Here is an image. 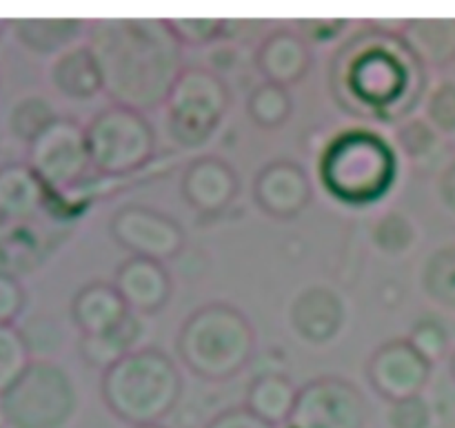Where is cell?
Instances as JSON below:
<instances>
[{"label":"cell","instance_id":"obj_1","mask_svg":"<svg viewBox=\"0 0 455 428\" xmlns=\"http://www.w3.org/2000/svg\"><path fill=\"white\" fill-rule=\"evenodd\" d=\"M102 91L118 107L147 114L167 102L182 74V44L167 18H100L87 29Z\"/></svg>","mask_w":455,"mask_h":428},{"label":"cell","instance_id":"obj_2","mask_svg":"<svg viewBox=\"0 0 455 428\" xmlns=\"http://www.w3.org/2000/svg\"><path fill=\"white\" fill-rule=\"evenodd\" d=\"M100 395L107 408L132 428L160 424L182 395L180 369L164 351L136 349L102 373Z\"/></svg>","mask_w":455,"mask_h":428},{"label":"cell","instance_id":"obj_3","mask_svg":"<svg viewBox=\"0 0 455 428\" xmlns=\"http://www.w3.org/2000/svg\"><path fill=\"white\" fill-rule=\"evenodd\" d=\"M176 351L180 362L200 380L225 382L249 367L256 351V331L234 305L209 302L182 322Z\"/></svg>","mask_w":455,"mask_h":428},{"label":"cell","instance_id":"obj_4","mask_svg":"<svg viewBox=\"0 0 455 428\" xmlns=\"http://www.w3.org/2000/svg\"><path fill=\"white\" fill-rule=\"evenodd\" d=\"M398 158L389 142L367 129L333 138L320 158V180L342 204L369 207L394 189Z\"/></svg>","mask_w":455,"mask_h":428},{"label":"cell","instance_id":"obj_5","mask_svg":"<svg viewBox=\"0 0 455 428\" xmlns=\"http://www.w3.org/2000/svg\"><path fill=\"white\" fill-rule=\"evenodd\" d=\"M342 74L347 93L363 105L369 115L389 118L395 111L400 114L411 109L407 98H411V102L418 100L416 80L422 78L420 62L403 38L391 36L358 47Z\"/></svg>","mask_w":455,"mask_h":428},{"label":"cell","instance_id":"obj_6","mask_svg":"<svg viewBox=\"0 0 455 428\" xmlns=\"http://www.w3.org/2000/svg\"><path fill=\"white\" fill-rule=\"evenodd\" d=\"M229 107L225 78L204 67H185L164 102L169 136L185 149H198L212 140Z\"/></svg>","mask_w":455,"mask_h":428},{"label":"cell","instance_id":"obj_7","mask_svg":"<svg viewBox=\"0 0 455 428\" xmlns=\"http://www.w3.org/2000/svg\"><path fill=\"white\" fill-rule=\"evenodd\" d=\"M78 407L69 373L49 360H36L0 398L12 428H65Z\"/></svg>","mask_w":455,"mask_h":428},{"label":"cell","instance_id":"obj_8","mask_svg":"<svg viewBox=\"0 0 455 428\" xmlns=\"http://www.w3.org/2000/svg\"><path fill=\"white\" fill-rule=\"evenodd\" d=\"M93 171L107 178L129 176L156 155V131L145 114L111 105L84 127Z\"/></svg>","mask_w":455,"mask_h":428},{"label":"cell","instance_id":"obj_9","mask_svg":"<svg viewBox=\"0 0 455 428\" xmlns=\"http://www.w3.org/2000/svg\"><path fill=\"white\" fill-rule=\"evenodd\" d=\"M29 167L49 194L67 195L84 185L92 171L87 131L71 118H56L29 142Z\"/></svg>","mask_w":455,"mask_h":428},{"label":"cell","instance_id":"obj_10","mask_svg":"<svg viewBox=\"0 0 455 428\" xmlns=\"http://www.w3.org/2000/svg\"><path fill=\"white\" fill-rule=\"evenodd\" d=\"M367 417V400L354 382L324 376L298 391L287 428H364Z\"/></svg>","mask_w":455,"mask_h":428},{"label":"cell","instance_id":"obj_11","mask_svg":"<svg viewBox=\"0 0 455 428\" xmlns=\"http://www.w3.org/2000/svg\"><path fill=\"white\" fill-rule=\"evenodd\" d=\"M109 231L124 251L163 265L180 256L187 244V234L176 218L142 204L120 207L111 216Z\"/></svg>","mask_w":455,"mask_h":428},{"label":"cell","instance_id":"obj_12","mask_svg":"<svg viewBox=\"0 0 455 428\" xmlns=\"http://www.w3.org/2000/svg\"><path fill=\"white\" fill-rule=\"evenodd\" d=\"M434 364L422 358L407 337L378 346L367 362V380L385 402L418 398L431 380Z\"/></svg>","mask_w":455,"mask_h":428},{"label":"cell","instance_id":"obj_13","mask_svg":"<svg viewBox=\"0 0 455 428\" xmlns=\"http://www.w3.org/2000/svg\"><path fill=\"white\" fill-rule=\"evenodd\" d=\"M314 185L305 169L293 160H274L258 171L253 200L274 220H293L309 207Z\"/></svg>","mask_w":455,"mask_h":428},{"label":"cell","instance_id":"obj_14","mask_svg":"<svg viewBox=\"0 0 455 428\" xmlns=\"http://www.w3.org/2000/svg\"><path fill=\"white\" fill-rule=\"evenodd\" d=\"M180 191L185 202L200 216H218L234 204L240 191V178L227 160L200 155L187 164Z\"/></svg>","mask_w":455,"mask_h":428},{"label":"cell","instance_id":"obj_15","mask_svg":"<svg viewBox=\"0 0 455 428\" xmlns=\"http://www.w3.org/2000/svg\"><path fill=\"white\" fill-rule=\"evenodd\" d=\"M114 287L136 315H156L167 306L173 293V280L163 262L129 256L116 269Z\"/></svg>","mask_w":455,"mask_h":428},{"label":"cell","instance_id":"obj_16","mask_svg":"<svg viewBox=\"0 0 455 428\" xmlns=\"http://www.w3.org/2000/svg\"><path fill=\"white\" fill-rule=\"evenodd\" d=\"M347 309L340 293L329 287H309L291 305V327L309 345H327L345 327Z\"/></svg>","mask_w":455,"mask_h":428},{"label":"cell","instance_id":"obj_17","mask_svg":"<svg viewBox=\"0 0 455 428\" xmlns=\"http://www.w3.org/2000/svg\"><path fill=\"white\" fill-rule=\"evenodd\" d=\"M258 71L265 75V83L293 87L309 74L311 49L300 34L278 29L267 36L256 52Z\"/></svg>","mask_w":455,"mask_h":428},{"label":"cell","instance_id":"obj_18","mask_svg":"<svg viewBox=\"0 0 455 428\" xmlns=\"http://www.w3.org/2000/svg\"><path fill=\"white\" fill-rule=\"evenodd\" d=\"M132 313L114 282H89L71 302V320L80 336H100Z\"/></svg>","mask_w":455,"mask_h":428},{"label":"cell","instance_id":"obj_19","mask_svg":"<svg viewBox=\"0 0 455 428\" xmlns=\"http://www.w3.org/2000/svg\"><path fill=\"white\" fill-rule=\"evenodd\" d=\"M52 200L29 164H7L0 169V218L29 220Z\"/></svg>","mask_w":455,"mask_h":428},{"label":"cell","instance_id":"obj_20","mask_svg":"<svg viewBox=\"0 0 455 428\" xmlns=\"http://www.w3.org/2000/svg\"><path fill=\"white\" fill-rule=\"evenodd\" d=\"M298 391L300 389H296V384L287 376H283V373H260L249 384L244 407L256 417L265 420L267 424L287 428L293 408H296Z\"/></svg>","mask_w":455,"mask_h":428},{"label":"cell","instance_id":"obj_21","mask_svg":"<svg viewBox=\"0 0 455 428\" xmlns=\"http://www.w3.org/2000/svg\"><path fill=\"white\" fill-rule=\"evenodd\" d=\"M400 38L420 65L447 67L455 60V20L451 18L409 20Z\"/></svg>","mask_w":455,"mask_h":428},{"label":"cell","instance_id":"obj_22","mask_svg":"<svg viewBox=\"0 0 455 428\" xmlns=\"http://www.w3.org/2000/svg\"><path fill=\"white\" fill-rule=\"evenodd\" d=\"M52 83L71 100H89L102 91V74L87 44L67 49L52 67Z\"/></svg>","mask_w":455,"mask_h":428},{"label":"cell","instance_id":"obj_23","mask_svg":"<svg viewBox=\"0 0 455 428\" xmlns=\"http://www.w3.org/2000/svg\"><path fill=\"white\" fill-rule=\"evenodd\" d=\"M142 320L140 315L129 313L118 327L100 336H83L80 337V355L84 362L93 369H100L102 373L114 367L118 360L138 349V342L142 337Z\"/></svg>","mask_w":455,"mask_h":428},{"label":"cell","instance_id":"obj_24","mask_svg":"<svg viewBox=\"0 0 455 428\" xmlns=\"http://www.w3.org/2000/svg\"><path fill=\"white\" fill-rule=\"evenodd\" d=\"M84 29L78 18H29L13 22L18 40L27 49L38 53H53L74 43Z\"/></svg>","mask_w":455,"mask_h":428},{"label":"cell","instance_id":"obj_25","mask_svg":"<svg viewBox=\"0 0 455 428\" xmlns=\"http://www.w3.org/2000/svg\"><path fill=\"white\" fill-rule=\"evenodd\" d=\"M422 289L435 305L455 311V244L431 253L422 269Z\"/></svg>","mask_w":455,"mask_h":428},{"label":"cell","instance_id":"obj_26","mask_svg":"<svg viewBox=\"0 0 455 428\" xmlns=\"http://www.w3.org/2000/svg\"><path fill=\"white\" fill-rule=\"evenodd\" d=\"M293 100L287 87L274 83H262L249 93L247 114L258 127L278 129L291 118Z\"/></svg>","mask_w":455,"mask_h":428},{"label":"cell","instance_id":"obj_27","mask_svg":"<svg viewBox=\"0 0 455 428\" xmlns=\"http://www.w3.org/2000/svg\"><path fill=\"white\" fill-rule=\"evenodd\" d=\"M31 364V353L20 329L0 324V398L16 384Z\"/></svg>","mask_w":455,"mask_h":428},{"label":"cell","instance_id":"obj_28","mask_svg":"<svg viewBox=\"0 0 455 428\" xmlns=\"http://www.w3.org/2000/svg\"><path fill=\"white\" fill-rule=\"evenodd\" d=\"M371 240L385 256L398 258L413 247L416 242V229L404 213L391 211L378 218L371 229Z\"/></svg>","mask_w":455,"mask_h":428},{"label":"cell","instance_id":"obj_29","mask_svg":"<svg viewBox=\"0 0 455 428\" xmlns=\"http://www.w3.org/2000/svg\"><path fill=\"white\" fill-rule=\"evenodd\" d=\"M398 142L413 162L429 164L443 151V138L427 120H409L398 129Z\"/></svg>","mask_w":455,"mask_h":428},{"label":"cell","instance_id":"obj_30","mask_svg":"<svg viewBox=\"0 0 455 428\" xmlns=\"http://www.w3.org/2000/svg\"><path fill=\"white\" fill-rule=\"evenodd\" d=\"M56 120L53 107L43 98H25L12 111V129L18 138L31 142Z\"/></svg>","mask_w":455,"mask_h":428},{"label":"cell","instance_id":"obj_31","mask_svg":"<svg viewBox=\"0 0 455 428\" xmlns=\"http://www.w3.org/2000/svg\"><path fill=\"white\" fill-rule=\"evenodd\" d=\"M407 340L411 342L413 349H416L422 358L429 360L431 364L443 360L449 349L447 327H444L438 318H434V315H425V318L418 320V322L413 324Z\"/></svg>","mask_w":455,"mask_h":428},{"label":"cell","instance_id":"obj_32","mask_svg":"<svg viewBox=\"0 0 455 428\" xmlns=\"http://www.w3.org/2000/svg\"><path fill=\"white\" fill-rule=\"evenodd\" d=\"M167 22L182 47L216 43L225 36L227 25H229V20H220V18H167Z\"/></svg>","mask_w":455,"mask_h":428},{"label":"cell","instance_id":"obj_33","mask_svg":"<svg viewBox=\"0 0 455 428\" xmlns=\"http://www.w3.org/2000/svg\"><path fill=\"white\" fill-rule=\"evenodd\" d=\"M427 123L440 136H455V83H440L427 100Z\"/></svg>","mask_w":455,"mask_h":428},{"label":"cell","instance_id":"obj_34","mask_svg":"<svg viewBox=\"0 0 455 428\" xmlns=\"http://www.w3.org/2000/svg\"><path fill=\"white\" fill-rule=\"evenodd\" d=\"M387 424L389 428H431L434 426V411L422 395L400 400V402L389 404Z\"/></svg>","mask_w":455,"mask_h":428},{"label":"cell","instance_id":"obj_35","mask_svg":"<svg viewBox=\"0 0 455 428\" xmlns=\"http://www.w3.org/2000/svg\"><path fill=\"white\" fill-rule=\"evenodd\" d=\"M22 337H25L29 353H53V351H58L62 340L56 322L44 318L29 320L27 331H22Z\"/></svg>","mask_w":455,"mask_h":428},{"label":"cell","instance_id":"obj_36","mask_svg":"<svg viewBox=\"0 0 455 428\" xmlns=\"http://www.w3.org/2000/svg\"><path fill=\"white\" fill-rule=\"evenodd\" d=\"M25 306V291L13 275L0 271V324H12Z\"/></svg>","mask_w":455,"mask_h":428},{"label":"cell","instance_id":"obj_37","mask_svg":"<svg viewBox=\"0 0 455 428\" xmlns=\"http://www.w3.org/2000/svg\"><path fill=\"white\" fill-rule=\"evenodd\" d=\"M204 428H275L267 424L265 420L253 416L247 407H234L227 411L218 413Z\"/></svg>","mask_w":455,"mask_h":428},{"label":"cell","instance_id":"obj_38","mask_svg":"<svg viewBox=\"0 0 455 428\" xmlns=\"http://www.w3.org/2000/svg\"><path fill=\"white\" fill-rule=\"evenodd\" d=\"M347 20H305L302 22V29L309 34L311 40H318V43H324V36L327 34V40L333 38V36L340 34L345 29Z\"/></svg>","mask_w":455,"mask_h":428},{"label":"cell","instance_id":"obj_39","mask_svg":"<svg viewBox=\"0 0 455 428\" xmlns=\"http://www.w3.org/2000/svg\"><path fill=\"white\" fill-rule=\"evenodd\" d=\"M438 194L440 200L444 202V207H449L451 211H455V160L451 164H447L440 176L438 182Z\"/></svg>","mask_w":455,"mask_h":428},{"label":"cell","instance_id":"obj_40","mask_svg":"<svg viewBox=\"0 0 455 428\" xmlns=\"http://www.w3.org/2000/svg\"><path fill=\"white\" fill-rule=\"evenodd\" d=\"M449 369H451V376H453V380H455V351H453V355H451V362H449Z\"/></svg>","mask_w":455,"mask_h":428},{"label":"cell","instance_id":"obj_41","mask_svg":"<svg viewBox=\"0 0 455 428\" xmlns=\"http://www.w3.org/2000/svg\"><path fill=\"white\" fill-rule=\"evenodd\" d=\"M136 428H167V426H163V424H151V426H136Z\"/></svg>","mask_w":455,"mask_h":428}]
</instances>
